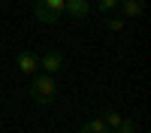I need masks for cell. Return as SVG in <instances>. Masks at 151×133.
Listing matches in <instances>:
<instances>
[{
  "mask_svg": "<svg viewBox=\"0 0 151 133\" xmlns=\"http://www.w3.org/2000/svg\"><path fill=\"white\" fill-rule=\"evenodd\" d=\"M30 97L40 106H52L58 100V79L52 76V73H33V79H30Z\"/></svg>",
  "mask_w": 151,
  "mask_h": 133,
  "instance_id": "cell-1",
  "label": "cell"
},
{
  "mask_svg": "<svg viewBox=\"0 0 151 133\" xmlns=\"http://www.w3.org/2000/svg\"><path fill=\"white\" fill-rule=\"evenodd\" d=\"M33 15L40 24H55L64 15V0H36L33 3Z\"/></svg>",
  "mask_w": 151,
  "mask_h": 133,
  "instance_id": "cell-2",
  "label": "cell"
},
{
  "mask_svg": "<svg viewBox=\"0 0 151 133\" xmlns=\"http://www.w3.org/2000/svg\"><path fill=\"white\" fill-rule=\"evenodd\" d=\"M60 67H64V55L58 52V48H52V52H45V55H40V70L42 73H60Z\"/></svg>",
  "mask_w": 151,
  "mask_h": 133,
  "instance_id": "cell-3",
  "label": "cell"
},
{
  "mask_svg": "<svg viewBox=\"0 0 151 133\" xmlns=\"http://www.w3.org/2000/svg\"><path fill=\"white\" fill-rule=\"evenodd\" d=\"M15 64H18V70L24 73V76H33L36 70H40V55H33V52H18V58H15Z\"/></svg>",
  "mask_w": 151,
  "mask_h": 133,
  "instance_id": "cell-4",
  "label": "cell"
},
{
  "mask_svg": "<svg viewBox=\"0 0 151 133\" xmlns=\"http://www.w3.org/2000/svg\"><path fill=\"white\" fill-rule=\"evenodd\" d=\"M145 12V0H118V15L121 18H139Z\"/></svg>",
  "mask_w": 151,
  "mask_h": 133,
  "instance_id": "cell-5",
  "label": "cell"
},
{
  "mask_svg": "<svg viewBox=\"0 0 151 133\" xmlns=\"http://www.w3.org/2000/svg\"><path fill=\"white\" fill-rule=\"evenodd\" d=\"M88 12H91V0H64V15L88 18Z\"/></svg>",
  "mask_w": 151,
  "mask_h": 133,
  "instance_id": "cell-6",
  "label": "cell"
},
{
  "mask_svg": "<svg viewBox=\"0 0 151 133\" xmlns=\"http://www.w3.org/2000/svg\"><path fill=\"white\" fill-rule=\"evenodd\" d=\"M124 24H127V18H121L118 12H109V15H103V27H106L109 33H121Z\"/></svg>",
  "mask_w": 151,
  "mask_h": 133,
  "instance_id": "cell-7",
  "label": "cell"
},
{
  "mask_svg": "<svg viewBox=\"0 0 151 133\" xmlns=\"http://www.w3.org/2000/svg\"><path fill=\"white\" fill-rule=\"evenodd\" d=\"M100 118H103V124H106L109 130H115V127L121 124V115L115 112V109H103V112H100Z\"/></svg>",
  "mask_w": 151,
  "mask_h": 133,
  "instance_id": "cell-8",
  "label": "cell"
},
{
  "mask_svg": "<svg viewBox=\"0 0 151 133\" xmlns=\"http://www.w3.org/2000/svg\"><path fill=\"white\" fill-rule=\"evenodd\" d=\"M91 9L103 12V15H109V12H118V0H94Z\"/></svg>",
  "mask_w": 151,
  "mask_h": 133,
  "instance_id": "cell-9",
  "label": "cell"
},
{
  "mask_svg": "<svg viewBox=\"0 0 151 133\" xmlns=\"http://www.w3.org/2000/svg\"><path fill=\"white\" fill-rule=\"evenodd\" d=\"M109 127L103 124V118H91V121H85L82 124V133H106Z\"/></svg>",
  "mask_w": 151,
  "mask_h": 133,
  "instance_id": "cell-10",
  "label": "cell"
},
{
  "mask_svg": "<svg viewBox=\"0 0 151 133\" xmlns=\"http://www.w3.org/2000/svg\"><path fill=\"white\" fill-rule=\"evenodd\" d=\"M118 133H136V124H133V118H121V124L115 127Z\"/></svg>",
  "mask_w": 151,
  "mask_h": 133,
  "instance_id": "cell-11",
  "label": "cell"
},
{
  "mask_svg": "<svg viewBox=\"0 0 151 133\" xmlns=\"http://www.w3.org/2000/svg\"><path fill=\"white\" fill-rule=\"evenodd\" d=\"M106 133H118V130H106Z\"/></svg>",
  "mask_w": 151,
  "mask_h": 133,
  "instance_id": "cell-12",
  "label": "cell"
}]
</instances>
